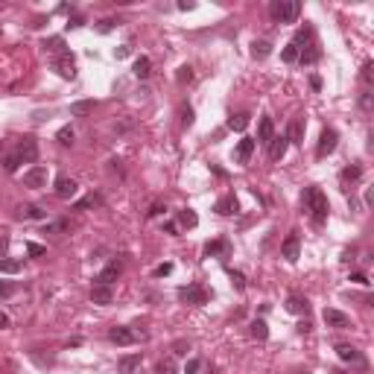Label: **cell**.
<instances>
[{"instance_id":"cell-45","label":"cell","mask_w":374,"mask_h":374,"mask_svg":"<svg viewBox=\"0 0 374 374\" xmlns=\"http://www.w3.org/2000/svg\"><path fill=\"white\" fill-rule=\"evenodd\" d=\"M181 123H184V126L193 123V108H190V105H181Z\"/></svg>"},{"instance_id":"cell-10","label":"cell","mask_w":374,"mask_h":374,"mask_svg":"<svg viewBox=\"0 0 374 374\" xmlns=\"http://www.w3.org/2000/svg\"><path fill=\"white\" fill-rule=\"evenodd\" d=\"M336 140H339V135H336L333 129H324L322 137H319V149H316V155H319V158L330 155L333 149H336Z\"/></svg>"},{"instance_id":"cell-12","label":"cell","mask_w":374,"mask_h":374,"mask_svg":"<svg viewBox=\"0 0 374 374\" xmlns=\"http://www.w3.org/2000/svg\"><path fill=\"white\" fill-rule=\"evenodd\" d=\"M255 146H257L255 137H243V140L237 143V164H249L252 155H255Z\"/></svg>"},{"instance_id":"cell-7","label":"cell","mask_w":374,"mask_h":374,"mask_svg":"<svg viewBox=\"0 0 374 374\" xmlns=\"http://www.w3.org/2000/svg\"><path fill=\"white\" fill-rule=\"evenodd\" d=\"M56 70H59L62 79H73L76 76V62H73V56L68 50L62 53V56H56Z\"/></svg>"},{"instance_id":"cell-20","label":"cell","mask_w":374,"mask_h":374,"mask_svg":"<svg viewBox=\"0 0 374 374\" xmlns=\"http://www.w3.org/2000/svg\"><path fill=\"white\" fill-rule=\"evenodd\" d=\"M220 217H231V214H237V199L228 193V196H222L220 202H217V208H214Z\"/></svg>"},{"instance_id":"cell-56","label":"cell","mask_w":374,"mask_h":374,"mask_svg":"<svg viewBox=\"0 0 374 374\" xmlns=\"http://www.w3.org/2000/svg\"><path fill=\"white\" fill-rule=\"evenodd\" d=\"M208 374H220V371H217V368H211V371H208Z\"/></svg>"},{"instance_id":"cell-37","label":"cell","mask_w":374,"mask_h":374,"mask_svg":"<svg viewBox=\"0 0 374 374\" xmlns=\"http://www.w3.org/2000/svg\"><path fill=\"white\" fill-rule=\"evenodd\" d=\"M228 278H231V284H234L240 292L246 289V275H243V272H234V269H228Z\"/></svg>"},{"instance_id":"cell-43","label":"cell","mask_w":374,"mask_h":374,"mask_svg":"<svg viewBox=\"0 0 374 374\" xmlns=\"http://www.w3.org/2000/svg\"><path fill=\"white\" fill-rule=\"evenodd\" d=\"M15 289H18V284H9V281H0V295H3V298H9V295H12Z\"/></svg>"},{"instance_id":"cell-15","label":"cell","mask_w":374,"mask_h":374,"mask_svg":"<svg viewBox=\"0 0 374 374\" xmlns=\"http://www.w3.org/2000/svg\"><path fill=\"white\" fill-rule=\"evenodd\" d=\"M287 146H289L287 135H281V137H272V140H269V158H272V161H281V158L287 155Z\"/></svg>"},{"instance_id":"cell-1","label":"cell","mask_w":374,"mask_h":374,"mask_svg":"<svg viewBox=\"0 0 374 374\" xmlns=\"http://www.w3.org/2000/svg\"><path fill=\"white\" fill-rule=\"evenodd\" d=\"M301 205H304V211H310V220H313V225H316V228L327 222L330 205H327V196H324L319 187H307L304 196H301Z\"/></svg>"},{"instance_id":"cell-44","label":"cell","mask_w":374,"mask_h":374,"mask_svg":"<svg viewBox=\"0 0 374 374\" xmlns=\"http://www.w3.org/2000/svg\"><path fill=\"white\" fill-rule=\"evenodd\" d=\"M27 255H30V257H41V255H44V246H38V243H27Z\"/></svg>"},{"instance_id":"cell-47","label":"cell","mask_w":374,"mask_h":374,"mask_svg":"<svg viewBox=\"0 0 374 374\" xmlns=\"http://www.w3.org/2000/svg\"><path fill=\"white\" fill-rule=\"evenodd\" d=\"M199 368H202V362H199V359H190V362L184 365V374H196Z\"/></svg>"},{"instance_id":"cell-51","label":"cell","mask_w":374,"mask_h":374,"mask_svg":"<svg viewBox=\"0 0 374 374\" xmlns=\"http://www.w3.org/2000/svg\"><path fill=\"white\" fill-rule=\"evenodd\" d=\"M111 27H114V21H102V24H100V33H108Z\"/></svg>"},{"instance_id":"cell-31","label":"cell","mask_w":374,"mask_h":374,"mask_svg":"<svg viewBox=\"0 0 374 374\" xmlns=\"http://www.w3.org/2000/svg\"><path fill=\"white\" fill-rule=\"evenodd\" d=\"M88 111H94V102H91V100L73 102V105H70V114H76V117H82V114H88Z\"/></svg>"},{"instance_id":"cell-54","label":"cell","mask_w":374,"mask_h":374,"mask_svg":"<svg viewBox=\"0 0 374 374\" xmlns=\"http://www.w3.org/2000/svg\"><path fill=\"white\" fill-rule=\"evenodd\" d=\"M362 108H371V94H362Z\"/></svg>"},{"instance_id":"cell-21","label":"cell","mask_w":374,"mask_h":374,"mask_svg":"<svg viewBox=\"0 0 374 374\" xmlns=\"http://www.w3.org/2000/svg\"><path fill=\"white\" fill-rule=\"evenodd\" d=\"M287 310L292 313V316H304L307 310H310V304H307V298H301V295H289V298H287Z\"/></svg>"},{"instance_id":"cell-40","label":"cell","mask_w":374,"mask_h":374,"mask_svg":"<svg viewBox=\"0 0 374 374\" xmlns=\"http://www.w3.org/2000/svg\"><path fill=\"white\" fill-rule=\"evenodd\" d=\"M3 167H6V172H15L18 167H21V158H18V155H9V158L3 161Z\"/></svg>"},{"instance_id":"cell-16","label":"cell","mask_w":374,"mask_h":374,"mask_svg":"<svg viewBox=\"0 0 374 374\" xmlns=\"http://www.w3.org/2000/svg\"><path fill=\"white\" fill-rule=\"evenodd\" d=\"M319 56H322L319 44H316V41H310L307 47H301V53H298V62H301V65H316V62H319Z\"/></svg>"},{"instance_id":"cell-38","label":"cell","mask_w":374,"mask_h":374,"mask_svg":"<svg viewBox=\"0 0 374 374\" xmlns=\"http://www.w3.org/2000/svg\"><path fill=\"white\" fill-rule=\"evenodd\" d=\"M155 374H175V362H172V359L158 362V365H155Z\"/></svg>"},{"instance_id":"cell-14","label":"cell","mask_w":374,"mask_h":374,"mask_svg":"<svg viewBox=\"0 0 374 374\" xmlns=\"http://www.w3.org/2000/svg\"><path fill=\"white\" fill-rule=\"evenodd\" d=\"M108 339L117 342V345H135L137 336L129 330V327H111V330H108Z\"/></svg>"},{"instance_id":"cell-5","label":"cell","mask_w":374,"mask_h":374,"mask_svg":"<svg viewBox=\"0 0 374 374\" xmlns=\"http://www.w3.org/2000/svg\"><path fill=\"white\" fill-rule=\"evenodd\" d=\"M76 193H79V184H76L73 178H68V175H59V178H56V196H59L62 202L73 199Z\"/></svg>"},{"instance_id":"cell-19","label":"cell","mask_w":374,"mask_h":374,"mask_svg":"<svg viewBox=\"0 0 374 374\" xmlns=\"http://www.w3.org/2000/svg\"><path fill=\"white\" fill-rule=\"evenodd\" d=\"M336 354H339V359H345V362H357V365H362V354H359L354 345H336Z\"/></svg>"},{"instance_id":"cell-34","label":"cell","mask_w":374,"mask_h":374,"mask_svg":"<svg viewBox=\"0 0 374 374\" xmlns=\"http://www.w3.org/2000/svg\"><path fill=\"white\" fill-rule=\"evenodd\" d=\"M359 175H362V167H359V164L345 167V170H342V181H354V178H359Z\"/></svg>"},{"instance_id":"cell-49","label":"cell","mask_w":374,"mask_h":374,"mask_svg":"<svg viewBox=\"0 0 374 374\" xmlns=\"http://www.w3.org/2000/svg\"><path fill=\"white\" fill-rule=\"evenodd\" d=\"M351 281H354V284H362V287L368 284V278H365L362 272H354V275H351Z\"/></svg>"},{"instance_id":"cell-52","label":"cell","mask_w":374,"mask_h":374,"mask_svg":"<svg viewBox=\"0 0 374 374\" xmlns=\"http://www.w3.org/2000/svg\"><path fill=\"white\" fill-rule=\"evenodd\" d=\"M6 327H9V316H6V313H0V330H6Z\"/></svg>"},{"instance_id":"cell-35","label":"cell","mask_w":374,"mask_h":374,"mask_svg":"<svg viewBox=\"0 0 374 374\" xmlns=\"http://www.w3.org/2000/svg\"><path fill=\"white\" fill-rule=\"evenodd\" d=\"M56 140H59V143H65V146H70V143H73V129H70V126H62V129H59V135H56Z\"/></svg>"},{"instance_id":"cell-53","label":"cell","mask_w":374,"mask_h":374,"mask_svg":"<svg viewBox=\"0 0 374 374\" xmlns=\"http://www.w3.org/2000/svg\"><path fill=\"white\" fill-rule=\"evenodd\" d=\"M164 231H167V234H175V231H178V225H175V222H167V225H164Z\"/></svg>"},{"instance_id":"cell-48","label":"cell","mask_w":374,"mask_h":374,"mask_svg":"<svg viewBox=\"0 0 374 374\" xmlns=\"http://www.w3.org/2000/svg\"><path fill=\"white\" fill-rule=\"evenodd\" d=\"M172 348H175V354H187V351H190V342H175Z\"/></svg>"},{"instance_id":"cell-28","label":"cell","mask_w":374,"mask_h":374,"mask_svg":"<svg viewBox=\"0 0 374 374\" xmlns=\"http://www.w3.org/2000/svg\"><path fill=\"white\" fill-rule=\"evenodd\" d=\"M269 53H272V44H269V41H263V38L252 44V56H255V59H266Z\"/></svg>"},{"instance_id":"cell-4","label":"cell","mask_w":374,"mask_h":374,"mask_svg":"<svg viewBox=\"0 0 374 374\" xmlns=\"http://www.w3.org/2000/svg\"><path fill=\"white\" fill-rule=\"evenodd\" d=\"M47 178H50L47 167H30V170L24 172V184L33 187V190H41V187H47Z\"/></svg>"},{"instance_id":"cell-30","label":"cell","mask_w":374,"mask_h":374,"mask_svg":"<svg viewBox=\"0 0 374 374\" xmlns=\"http://www.w3.org/2000/svg\"><path fill=\"white\" fill-rule=\"evenodd\" d=\"M249 126V114H234V117H228V129H234V132H243Z\"/></svg>"},{"instance_id":"cell-32","label":"cell","mask_w":374,"mask_h":374,"mask_svg":"<svg viewBox=\"0 0 374 374\" xmlns=\"http://www.w3.org/2000/svg\"><path fill=\"white\" fill-rule=\"evenodd\" d=\"M298 47H295V44H292V41H289L287 47H284V53H281V59H284V62H289V65H292V62H298Z\"/></svg>"},{"instance_id":"cell-2","label":"cell","mask_w":374,"mask_h":374,"mask_svg":"<svg viewBox=\"0 0 374 374\" xmlns=\"http://www.w3.org/2000/svg\"><path fill=\"white\" fill-rule=\"evenodd\" d=\"M269 15H272L275 24H295L301 15V3L298 0H272Z\"/></svg>"},{"instance_id":"cell-55","label":"cell","mask_w":374,"mask_h":374,"mask_svg":"<svg viewBox=\"0 0 374 374\" xmlns=\"http://www.w3.org/2000/svg\"><path fill=\"white\" fill-rule=\"evenodd\" d=\"M161 211H164V208H161V205H152V208H149V217H158V214H161Z\"/></svg>"},{"instance_id":"cell-50","label":"cell","mask_w":374,"mask_h":374,"mask_svg":"<svg viewBox=\"0 0 374 374\" xmlns=\"http://www.w3.org/2000/svg\"><path fill=\"white\" fill-rule=\"evenodd\" d=\"M114 56H117V59H126V56H129V47H117V50H114Z\"/></svg>"},{"instance_id":"cell-57","label":"cell","mask_w":374,"mask_h":374,"mask_svg":"<svg viewBox=\"0 0 374 374\" xmlns=\"http://www.w3.org/2000/svg\"><path fill=\"white\" fill-rule=\"evenodd\" d=\"M336 374H342V371H336Z\"/></svg>"},{"instance_id":"cell-6","label":"cell","mask_w":374,"mask_h":374,"mask_svg":"<svg viewBox=\"0 0 374 374\" xmlns=\"http://www.w3.org/2000/svg\"><path fill=\"white\" fill-rule=\"evenodd\" d=\"M15 155L21 158V164H33L35 158H38V143H35V137H24Z\"/></svg>"},{"instance_id":"cell-25","label":"cell","mask_w":374,"mask_h":374,"mask_svg":"<svg viewBox=\"0 0 374 374\" xmlns=\"http://www.w3.org/2000/svg\"><path fill=\"white\" fill-rule=\"evenodd\" d=\"M178 225H181V228H196V225H199V217H196V211H190V208L178 211Z\"/></svg>"},{"instance_id":"cell-17","label":"cell","mask_w":374,"mask_h":374,"mask_svg":"<svg viewBox=\"0 0 374 374\" xmlns=\"http://www.w3.org/2000/svg\"><path fill=\"white\" fill-rule=\"evenodd\" d=\"M111 298H114L111 287H105V284H94V289H91V301H94V304H111Z\"/></svg>"},{"instance_id":"cell-41","label":"cell","mask_w":374,"mask_h":374,"mask_svg":"<svg viewBox=\"0 0 374 374\" xmlns=\"http://www.w3.org/2000/svg\"><path fill=\"white\" fill-rule=\"evenodd\" d=\"M175 79H178V82H181V85H184V82H190V79H193V70L187 68H178V73H175Z\"/></svg>"},{"instance_id":"cell-22","label":"cell","mask_w":374,"mask_h":374,"mask_svg":"<svg viewBox=\"0 0 374 374\" xmlns=\"http://www.w3.org/2000/svg\"><path fill=\"white\" fill-rule=\"evenodd\" d=\"M18 220H44V211L38 205H21L18 208Z\"/></svg>"},{"instance_id":"cell-26","label":"cell","mask_w":374,"mask_h":374,"mask_svg":"<svg viewBox=\"0 0 374 374\" xmlns=\"http://www.w3.org/2000/svg\"><path fill=\"white\" fill-rule=\"evenodd\" d=\"M149 73H152V62H149L146 56H140V59L135 62V76L137 79H146Z\"/></svg>"},{"instance_id":"cell-18","label":"cell","mask_w":374,"mask_h":374,"mask_svg":"<svg viewBox=\"0 0 374 374\" xmlns=\"http://www.w3.org/2000/svg\"><path fill=\"white\" fill-rule=\"evenodd\" d=\"M272 137H275V123H272V117H263V120H260V126H257V140L269 146Z\"/></svg>"},{"instance_id":"cell-42","label":"cell","mask_w":374,"mask_h":374,"mask_svg":"<svg viewBox=\"0 0 374 374\" xmlns=\"http://www.w3.org/2000/svg\"><path fill=\"white\" fill-rule=\"evenodd\" d=\"M94 205H100V196H88L82 202H76V211H85V208H94Z\"/></svg>"},{"instance_id":"cell-29","label":"cell","mask_w":374,"mask_h":374,"mask_svg":"<svg viewBox=\"0 0 374 374\" xmlns=\"http://www.w3.org/2000/svg\"><path fill=\"white\" fill-rule=\"evenodd\" d=\"M0 272L3 275H18L21 272V263H18V260H9V257H0Z\"/></svg>"},{"instance_id":"cell-24","label":"cell","mask_w":374,"mask_h":374,"mask_svg":"<svg viewBox=\"0 0 374 374\" xmlns=\"http://www.w3.org/2000/svg\"><path fill=\"white\" fill-rule=\"evenodd\" d=\"M137 365H140V354H129V357H123V359L117 362L120 374H135Z\"/></svg>"},{"instance_id":"cell-3","label":"cell","mask_w":374,"mask_h":374,"mask_svg":"<svg viewBox=\"0 0 374 374\" xmlns=\"http://www.w3.org/2000/svg\"><path fill=\"white\" fill-rule=\"evenodd\" d=\"M178 298L184 301V304H205L208 301V289L202 284H187V287L178 289Z\"/></svg>"},{"instance_id":"cell-27","label":"cell","mask_w":374,"mask_h":374,"mask_svg":"<svg viewBox=\"0 0 374 374\" xmlns=\"http://www.w3.org/2000/svg\"><path fill=\"white\" fill-rule=\"evenodd\" d=\"M252 336H255V339H269V324L263 322V319H255V322H252Z\"/></svg>"},{"instance_id":"cell-11","label":"cell","mask_w":374,"mask_h":374,"mask_svg":"<svg viewBox=\"0 0 374 374\" xmlns=\"http://www.w3.org/2000/svg\"><path fill=\"white\" fill-rule=\"evenodd\" d=\"M322 319H324V324H327V327H348V324H351V319H348L342 310H333V307H327V310H324Z\"/></svg>"},{"instance_id":"cell-33","label":"cell","mask_w":374,"mask_h":374,"mask_svg":"<svg viewBox=\"0 0 374 374\" xmlns=\"http://www.w3.org/2000/svg\"><path fill=\"white\" fill-rule=\"evenodd\" d=\"M44 50L62 56V53H65V41H62V38H50V41H44Z\"/></svg>"},{"instance_id":"cell-23","label":"cell","mask_w":374,"mask_h":374,"mask_svg":"<svg viewBox=\"0 0 374 374\" xmlns=\"http://www.w3.org/2000/svg\"><path fill=\"white\" fill-rule=\"evenodd\" d=\"M287 140L289 143H304V123H301V120H292V123H289Z\"/></svg>"},{"instance_id":"cell-8","label":"cell","mask_w":374,"mask_h":374,"mask_svg":"<svg viewBox=\"0 0 374 374\" xmlns=\"http://www.w3.org/2000/svg\"><path fill=\"white\" fill-rule=\"evenodd\" d=\"M298 252H301V237H298V231H292V234L284 240V246H281V255L287 257L289 263H295V260H298Z\"/></svg>"},{"instance_id":"cell-39","label":"cell","mask_w":374,"mask_h":374,"mask_svg":"<svg viewBox=\"0 0 374 374\" xmlns=\"http://www.w3.org/2000/svg\"><path fill=\"white\" fill-rule=\"evenodd\" d=\"M362 82H365V85H371V82H374V65H371V62L362 65Z\"/></svg>"},{"instance_id":"cell-13","label":"cell","mask_w":374,"mask_h":374,"mask_svg":"<svg viewBox=\"0 0 374 374\" xmlns=\"http://www.w3.org/2000/svg\"><path fill=\"white\" fill-rule=\"evenodd\" d=\"M120 272H123V266H120L117 260H114V263H108V266H105L100 275H97V284H105V287H111V284H114V281L120 278Z\"/></svg>"},{"instance_id":"cell-46","label":"cell","mask_w":374,"mask_h":374,"mask_svg":"<svg viewBox=\"0 0 374 374\" xmlns=\"http://www.w3.org/2000/svg\"><path fill=\"white\" fill-rule=\"evenodd\" d=\"M172 272V263H161V266H155V278H164V275Z\"/></svg>"},{"instance_id":"cell-9","label":"cell","mask_w":374,"mask_h":374,"mask_svg":"<svg viewBox=\"0 0 374 374\" xmlns=\"http://www.w3.org/2000/svg\"><path fill=\"white\" fill-rule=\"evenodd\" d=\"M205 257H231V243L228 240H214V243H205Z\"/></svg>"},{"instance_id":"cell-36","label":"cell","mask_w":374,"mask_h":374,"mask_svg":"<svg viewBox=\"0 0 374 374\" xmlns=\"http://www.w3.org/2000/svg\"><path fill=\"white\" fill-rule=\"evenodd\" d=\"M68 228V222L65 220H56V222H47V228H44V234H62Z\"/></svg>"}]
</instances>
